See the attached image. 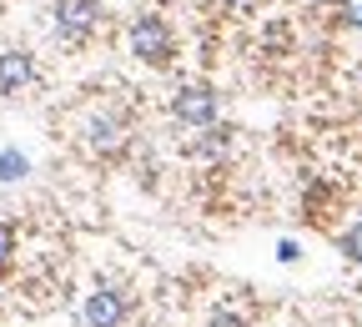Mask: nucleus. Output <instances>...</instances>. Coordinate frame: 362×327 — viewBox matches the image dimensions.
<instances>
[{
    "instance_id": "1",
    "label": "nucleus",
    "mask_w": 362,
    "mask_h": 327,
    "mask_svg": "<svg viewBox=\"0 0 362 327\" xmlns=\"http://www.w3.org/2000/svg\"><path fill=\"white\" fill-rule=\"evenodd\" d=\"M126 45H131V56L146 61V66H171V56H176L171 25H166L161 16H151V11H141V16L126 25Z\"/></svg>"
},
{
    "instance_id": "2",
    "label": "nucleus",
    "mask_w": 362,
    "mask_h": 327,
    "mask_svg": "<svg viewBox=\"0 0 362 327\" xmlns=\"http://www.w3.org/2000/svg\"><path fill=\"white\" fill-rule=\"evenodd\" d=\"M171 116H176L181 126H192V131L216 126V91H211L206 81H187V86L171 96Z\"/></svg>"
},
{
    "instance_id": "3",
    "label": "nucleus",
    "mask_w": 362,
    "mask_h": 327,
    "mask_svg": "<svg viewBox=\"0 0 362 327\" xmlns=\"http://www.w3.org/2000/svg\"><path fill=\"white\" fill-rule=\"evenodd\" d=\"M56 35L71 45H86L101 25V0H56Z\"/></svg>"
},
{
    "instance_id": "4",
    "label": "nucleus",
    "mask_w": 362,
    "mask_h": 327,
    "mask_svg": "<svg viewBox=\"0 0 362 327\" xmlns=\"http://www.w3.org/2000/svg\"><path fill=\"white\" fill-rule=\"evenodd\" d=\"M86 147H90V156H116V151L126 147V116H116V111L90 116V126H86Z\"/></svg>"
},
{
    "instance_id": "5",
    "label": "nucleus",
    "mask_w": 362,
    "mask_h": 327,
    "mask_svg": "<svg viewBox=\"0 0 362 327\" xmlns=\"http://www.w3.org/2000/svg\"><path fill=\"white\" fill-rule=\"evenodd\" d=\"M81 322L86 327H121L126 322V297L116 287H96L86 297V307H81Z\"/></svg>"
},
{
    "instance_id": "6",
    "label": "nucleus",
    "mask_w": 362,
    "mask_h": 327,
    "mask_svg": "<svg viewBox=\"0 0 362 327\" xmlns=\"http://www.w3.org/2000/svg\"><path fill=\"white\" fill-rule=\"evenodd\" d=\"M30 81H35V61H30V51H0V96H21V91H30Z\"/></svg>"
},
{
    "instance_id": "7",
    "label": "nucleus",
    "mask_w": 362,
    "mask_h": 327,
    "mask_svg": "<svg viewBox=\"0 0 362 327\" xmlns=\"http://www.w3.org/2000/svg\"><path fill=\"white\" fill-rule=\"evenodd\" d=\"M25 171H30L25 151H16V147H11V151H0V181H21Z\"/></svg>"
},
{
    "instance_id": "8",
    "label": "nucleus",
    "mask_w": 362,
    "mask_h": 327,
    "mask_svg": "<svg viewBox=\"0 0 362 327\" xmlns=\"http://www.w3.org/2000/svg\"><path fill=\"white\" fill-rule=\"evenodd\" d=\"M342 252H347L352 262H362V222H352V226L342 231Z\"/></svg>"
},
{
    "instance_id": "9",
    "label": "nucleus",
    "mask_w": 362,
    "mask_h": 327,
    "mask_svg": "<svg viewBox=\"0 0 362 327\" xmlns=\"http://www.w3.org/2000/svg\"><path fill=\"white\" fill-rule=\"evenodd\" d=\"M206 327H247V317H242V312H232V307H216Z\"/></svg>"
},
{
    "instance_id": "10",
    "label": "nucleus",
    "mask_w": 362,
    "mask_h": 327,
    "mask_svg": "<svg viewBox=\"0 0 362 327\" xmlns=\"http://www.w3.org/2000/svg\"><path fill=\"white\" fill-rule=\"evenodd\" d=\"M11 252H16V226H11V222H0V267L11 262Z\"/></svg>"
},
{
    "instance_id": "11",
    "label": "nucleus",
    "mask_w": 362,
    "mask_h": 327,
    "mask_svg": "<svg viewBox=\"0 0 362 327\" xmlns=\"http://www.w3.org/2000/svg\"><path fill=\"white\" fill-rule=\"evenodd\" d=\"M342 21L347 25H362V0H342Z\"/></svg>"
},
{
    "instance_id": "12",
    "label": "nucleus",
    "mask_w": 362,
    "mask_h": 327,
    "mask_svg": "<svg viewBox=\"0 0 362 327\" xmlns=\"http://www.w3.org/2000/svg\"><path fill=\"white\" fill-rule=\"evenodd\" d=\"M277 257H282V262H297L302 252H297V242H277Z\"/></svg>"
},
{
    "instance_id": "13",
    "label": "nucleus",
    "mask_w": 362,
    "mask_h": 327,
    "mask_svg": "<svg viewBox=\"0 0 362 327\" xmlns=\"http://www.w3.org/2000/svg\"><path fill=\"white\" fill-rule=\"evenodd\" d=\"M221 6H242V0H221Z\"/></svg>"
}]
</instances>
